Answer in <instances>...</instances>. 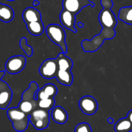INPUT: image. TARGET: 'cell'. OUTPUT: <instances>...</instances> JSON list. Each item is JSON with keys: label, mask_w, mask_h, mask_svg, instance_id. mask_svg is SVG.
Here are the masks:
<instances>
[{"label": "cell", "mask_w": 132, "mask_h": 132, "mask_svg": "<svg viewBox=\"0 0 132 132\" xmlns=\"http://www.w3.org/2000/svg\"><path fill=\"white\" fill-rule=\"evenodd\" d=\"M101 4L103 7V9L99 13L98 20L102 29L101 32L91 40H84L82 42L81 46L84 52L92 53L96 51L102 46L105 40H111L115 36V28L117 21L111 11L113 5L112 1L101 0Z\"/></svg>", "instance_id": "1"}, {"label": "cell", "mask_w": 132, "mask_h": 132, "mask_svg": "<svg viewBox=\"0 0 132 132\" xmlns=\"http://www.w3.org/2000/svg\"><path fill=\"white\" fill-rule=\"evenodd\" d=\"M38 90V86L35 82H31L29 87L23 93L21 100L18 108L29 115L30 113L38 108V101L35 98V93Z\"/></svg>", "instance_id": "2"}, {"label": "cell", "mask_w": 132, "mask_h": 132, "mask_svg": "<svg viewBox=\"0 0 132 132\" xmlns=\"http://www.w3.org/2000/svg\"><path fill=\"white\" fill-rule=\"evenodd\" d=\"M7 117L11 121L15 131L22 132L26 130L29 124V115L18 108H11L7 110Z\"/></svg>", "instance_id": "3"}, {"label": "cell", "mask_w": 132, "mask_h": 132, "mask_svg": "<svg viewBox=\"0 0 132 132\" xmlns=\"http://www.w3.org/2000/svg\"><path fill=\"white\" fill-rule=\"evenodd\" d=\"M46 34L51 41L61 48L62 53H67L68 48L65 44V34L63 28L58 24H50L46 27Z\"/></svg>", "instance_id": "4"}, {"label": "cell", "mask_w": 132, "mask_h": 132, "mask_svg": "<svg viewBox=\"0 0 132 132\" xmlns=\"http://www.w3.org/2000/svg\"><path fill=\"white\" fill-rule=\"evenodd\" d=\"M29 120L35 129L38 130L45 129L49 123V111L38 108L30 113Z\"/></svg>", "instance_id": "5"}, {"label": "cell", "mask_w": 132, "mask_h": 132, "mask_svg": "<svg viewBox=\"0 0 132 132\" xmlns=\"http://www.w3.org/2000/svg\"><path fill=\"white\" fill-rule=\"evenodd\" d=\"M39 73L45 79L55 78L58 71V66L56 58H49L43 62L39 68Z\"/></svg>", "instance_id": "6"}, {"label": "cell", "mask_w": 132, "mask_h": 132, "mask_svg": "<svg viewBox=\"0 0 132 132\" xmlns=\"http://www.w3.org/2000/svg\"><path fill=\"white\" fill-rule=\"evenodd\" d=\"M26 58L23 56L16 55L10 57L7 60L5 65V71L11 75L20 73L25 68Z\"/></svg>", "instance_id": "7"}, {"label": "cell", "mask_w": 132, "mask_h": 132, "mask_svg": "<svg viewBox=\"0 0 132 132\" xmlns=\"http://www.w3.org/2000/svg\"><path fill=\"white\" fill-rule=\"evenodd\" d=\"M4 71H0V109L5 110L10 104L12 97V91L9 85L2 78L5 75Z\"/></svg>", "instance_id": "8"}, {"label": "cell", "mask_w": 132, "mask_h": 132, "mask_svg": "<svg viewBox=\"0 0 132 132\" xmlns=\"http://www.w3.org/2000/svg\"><path fill=\"white\" fill-rule=\"evenodd\" d=\"M78 106L81 111L87 115H93L98 109V104L94 97L89 95L84 96L78 102Z\"/></svg>", "instance_id": "9"}, {"label": "cell", "mask_w": 132, "mask_h": 132, "mask_svg": "<svg viewBox=\"0 0 132 132\" xmlns=\"http://www.w3.org/2000/svg\"><path fill=\"white\" fill-rule=\"evenodd\" d=\"M87 5L93 7L94 4L89 0H63L62 7L64 10L77 14L84 7Z\"/></svg>", "instance_id": "10"}, {"label": "cell", "mask_w": 132, "mask_h": 132, "mask_svg": "<svg viewBox=\"0 0 132 132\" xmlns=\"http://www.w3.org/2000/svg\"><path fill=\"white\" fill-rule=\"evenodd\" d=\"M60 21L65 28L73 32H77V30L74 27L75 23V15L74 14L63 9L60 13Z\"/></svg>", "instance_id": "11"}, {"label": "cell", "mask_w": 132, "mask_h": 132, "mask_svg": "<svg viewBox=\"0 0 132 132\" xmlns=\"http://www.w3.org/2000/svg\"><path fill=\"white\" fill-rule=\"evenodd\" d=\"M58 90L56 87L53 84H47L42 88L38 89L36 92L37 101L48 98H54L56 95Z\"/></svg>", "instance_id": "12"}, {"label": "cell", "mask_w": 132, "mask_h": 132, "mask_svg": "<svg viewBox=\"0 0 132 132\" xmlns=\"http://www.w3.org/2000/svg\"><path fill=\"white\" fill-rule=\"evenodd\" d=\"M40 12L33 7H27L22 12V18L27 24L41 20Z\"/></svg>", "instance_id": "13"}, {"label": "cell", "mask_w": 132, "mask_h": 132, "mask_svg": "<svg viewBox=\"0 0 132 132\" xmlns=\"http://www.w3.org/2000/svg\"><path fill=\"white\" fill-rule=\"evenodd\" d=\"M51 117L53 121L59 124H63L67 122L68 115L65 110L59 106L53 107L51 111Z\"/></svg>", "instance_id": "14"}, {"label": "cell", "mask_w": 132, "mask_h": 132, "mask_svg": "<svg viewBox=\"0 0 132 132\" xmlns=\"http://www.w3.org/2000/svg\"><path fill=\"white\" fill-rule=\"evenodd\" d=\"M56 59L57 60L59 70L71 71V69L73 68V61L71 58L65 56V53H59Z\"/></svg>", "instance_id": "15"}, {"label": "cell", "mask_w": 132, "mask_h": 132, "mask_svg": "<svg viewBox=\"0 0 132 132\" xmlns=\"http://www.w3.org/2000/svg\"><path fill=\"white\" fill-rule=\"evenodd\" d=\"M55 78L60 84L63 86H69L73 83V77L71 71H62L58 69Z\"/></svg>", "instance_id": "16"}, {"label": "cell", "mask_w": 132, "mask_h": 132, "mask_svg": "<svg viewBox=\"0 0 132 132\" xmlns=\"http://www.w3.org/2000/svg\"><path fill=\"white\" fill-rule=\"evenodd\" d=\"M26 27L28 32L33 36H40L44 31V26L42 20L27 24Z\"/></svg>", "instance_id": "17"}, {"label": "cell", "mask_w": 132, "mask_h": 132, "mask_svg": "<svg viewBox=\"0 0 132 132\" xmlns=\"http://www.w3.org/2000/svg\"><path fill=\"white\" fill-rule=\"evenodd\" d=\"M13 9L7 5L2 4L0 11V20L5 23H9L14 18Z\"/></svg>", "instance_id": "18"}, {"label": "cell", "mask_w": 132, "mask_h": 132, "mask_svg": "<svg viewBox=\"0 0 132 132\" xmlns=\"http://www.w3.org/2000/svg\"><path fill=\"white\" fill-rule=\"evenodd\" d=\"M114 129L116 132H130L132 130V124L127 118H122L115 123Z\"/></svg>", "instance_id": "19"}, {"label": "cell", "mask_w": 132, "mask_h": 132, "mask_svg": "<svg viewBox=\"0 0 132 132\" xmlns=\"http://www.w3.org/2000/svg\"><path fill=\"white\" fill-rule=\"evenodd\" d=\"M119 19L126 23L132 25V6L120 9L119 12Z\"/></svg>", "instance_id": "20"}, {"label": "cell", "mask_w": 132, "mask_h": 132, "mask_svg": "<svg viewBox=\"0 0 132 132\" xmlns=\"http://www.w3.org/2000/svg\"><path fill=\"white\" fill-rule=\"evenodd\" d=\"M38 101V108L43 110L49 111L54 107L55 101L54 98H48L39 100Z\"/></svg>", "instance_id": "21"}, {"label": "cell", "mask_w": 132, "mask_h": 132, "mask_svg": "<svg viewBox=\"0 0 132 132\" xmlns=\"http://www.w3.org/2000/svg\"><path fill=\"white\" fill-rule=\"evenodd\" d=\"M20 46L21 49L23 51L28 57H30L32 55V48L30 45L27 44V38L25 37L21 38L20 41Z\"/></svg>", "instance_id": "22"}, {"label": "cell", "mask_w": 132, "mask_h": 132, "mask_svg": "<svg viewBox=\"0 0 132 132\" xmlns=\"http://www.w3.org/2000/svg\"><path fill=\"white\" fill-rule=\"evenodd\" d=\"M75 132H92L91 126L88 123L82 122L78 124L75 128Z\"/></svg>", "instance_id": "23"}, {"label": "cell", "mask_w": 132, "mask_h": 132, "mask_svg": "<svg viewBox=\"0 0 132 132\" xmlns=\"http://www.w3.org/2000/svg\"><path fill=\"white\" fill-rule=\"evenodd\" d=\"M126 118L131 122V123L132 124V109L128 113V115H127Z\"/></svg>", "instance_id": "24"}, {"label": "cell", "mask_w": 132, "mask_h": 132, "mask_svg": "<svg viewBox=\"0 0 132 132\" xmlns=\"http://www.w3.org/2000/svg\"><path fill=\"white\" fill-rule=\"evenodd\" d=\"M107 121L108 122V123H110V124H113V122H114V120H113V119H112V118L109 117L108 119H107Z\"/></svg>", "instance_id": "25"}, {"label": "cell", "mask_w": 132, "mask_h": 132, "mask_svg": "<svg viewBox=\"0 0 132 132\" xmlns=\"http://www.w3.org/2000/svg\"><path fill=\"white\" fill-rule=\"evenodd\" d=\"M39 4H40V2H38L37 0H34V2H33V5L38 6Z\"/></svg>", "instance_id": "26"}, {"label": "cell", "mask_w": 132, "mask_h": 132, "mask_svg": "<svg viewBox=\"0 0 132 132\" xmlns=\"http://www.w3.org/2000/svg\"><path fill=\"white\" fill-rule=\"evenodd\" d=\"M2 3H0V11H1V8H2Z\"/></svg>", "instance_id": "27"}, {"label": "cell", "mask_w": 132, "mask_h": 132, "mask_svg": "<svg viewBox=\"0 0 132 132\" xmlns=\"http://www.w3.org/2000/svg\"><path fill=\"white\" fill-rule=\"evenodd\" d=\"M7 1H15V0H7Z\"/></svg>", "instance_id": "28"}]
</instances>
